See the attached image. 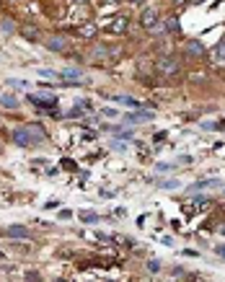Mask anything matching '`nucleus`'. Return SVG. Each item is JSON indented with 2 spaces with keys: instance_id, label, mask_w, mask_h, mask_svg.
<instances>
[{
  "instance_id": "obj_1",
  "label": "nucleus",
  "mask_w": 225,
  "mask_h": 282,
  "mask_svg": "<svg viewBox=\"0 0 225 282\" xmlns=\"http://www.w3.org/2000/svg\"><path fill=\"white\" fill-rule=\"evenodd\" d=\"M156 70L160 72V75L171 78V75H176V72L181 70V65H179V60H176V57H171V54H163V57H158Z\"/></svg>"
},
{
  "instance_id": "obj_2",
  "label": "nucleus",
  "mask_w": 225,
  "mask_h": 282,
  "mask_svg": "<svg viewBox=\"0 0 225 282\" xmlns=\"http://www.w3.org/2000/svg\"><path fill=\"white\" fill-rule=\"evenodd\" d=\"M29 101L31 104H37V109H52V106H57V96L55 94H47V91H42V94H34L29 96Z\"/></svg>"
},
{
  "instance_id": "obj_3",
  "label": "nucleus",
  "mask_w": 225,
  "mask_h": 282,
  "mask_svg": "<svg viewBox=\"0 0 225 282\" xmlns=\"http://www.w3.org/2000/svg\"><path fill=\"white\" fill-rule=\"evenodd\" d=\"M140 26H142V29H148V31L158 29V11H156V8H145V11L140 13Z\"/></svg>"
},
{
  "instance_id": "obj_4",
  "label": "nucleus",
  "mask_w": 225,
  "mask_h": 282,
  "mask_svg": "<svg viewBox=\"0 0 225 282\" xmlns=\"http://www.w3.org/2000/svg\"><path fill=\"white\" fill-rule=\"evenodd\" d=\"M13 142L19 145V148H31L34 138H31L29 127H16V130H13Z\"/></svg>"
},
{
  "instance_id": "obj_5",
  "label": "nucleus",
  "mask_w": 225,
  "mask_h": 282,
  "mask_svg": "<svg viewBox=\"0 0 225 282\" xmlns=\"http://www.w3.org/2000/svg\"><path fill=\"white\" fill-rule=\"evenodd\" d=\"M210 62H212L215 68H225V39L218 42V44L210 49Z\"/></svg>"
},
{
  "instance_id": "obj_6",
  "label": "nucleus",
  "mask_w": 225,
  "mask_h": 282,
  "mask_svg": "<svg viewBox=\"0 0 225 282\" xmlns=\"http://www.w3.org/2000/svg\"><path fill=\"white\" fill-rule=\"evenodd\" d=\"M5 235H8V238H13V241H29L31 238V231L29 228H26V225H11V228H5L3 231Z\"/></svg>"
},
{
  "instance_id": "obj_7",
  "label": "nucleus",
  "mask_w": 225,
  "mask_h": 282,
  "mask_svg": "<svg viewBox=\"0 0 225 282\" xmlns=\"http://www.w3.org/2000/svg\"><path fill=\"white\" fill-rule=\"evenodd\" d=\"M44 47H47L49 52H65V49H68V39H65L62 34H52Z\"/></svg>"
},
{
  "instance_id": "obj_8",
  "label": "nucleus",
  "mask_w": 225,
  "mask_h": 282,
  "mask_svg": "<svg viewBox=\"0 0 225 282\" xmlns=\"http://www.w3.org/2000/svg\"><path fill=\"white\" fill-rule=\"evenodd\" d=\"M127 24H130V21H127L124 16H116V18H112V21L104 26V29L109 31V34H124V31H127Z\"/></svg>"
},
{
  "instance_id": "obj_9",
  "label": "nucleus",
  "mask_w": 225,
  "mask_h": 282,
  "mask_svg": "<svg viewBox=\"0 0 225 282\" xmlns=\"http://www.w3.org/2000/svg\"><path fill=\"white\" fill-rule=\"evenodd\" d=\"M60 78L65 80V86H78L80 78H83V72H80L78 68H65V70L60 72Z\"/></svg>"
},
{
  "instance_id": "obj_10",
  "label": "nucleus",
  "mask_w": 225,
  "mask_h": 282,
  "mask_svg": "<svg viewBox=\"0 0 225 282\" xmlns=\"http://www.w3.org/2000/svg\"><path fill=\"white\" fill-rule=\"evenodd\" d=\"M184 52L189 54V57H204V44L200 39H189L184 44Z\"/></svg>"
},
{
  "instance_id": "obj_11",
  "label": "nucleus",
  "mask_w": 225,
  "mask_h": 282,
  "mask_svg": "<svg viewBox=\"0 0 225 282\" xmlns=\"http://www.w3.org/2000/svg\"><path fill=\"white\" fill-rule=\"evenodd\" d=\"M124 122H127V124H137V122H153V112H142V109H137L135 114H124Z\"/></svg>"
},
{
  "instance_id": "obj_12",
  "label": "nucleus",
  "mask_w": 225,
  "mask_h": 282,
  "mask_svg": "<svg viewBox=\"0 0 225 282\" xmlns=\"http://www.w3.org/2000/svg\"><path fill=\"white\" fill-rule=\"evenodd\" d=\"M207 205H210L207 199H189V202H184V205H181V210H186V215H194V212L204 210Z\"/></svg>"
},
{
  "instance_id": "obj_13",
  "label": "nucleus",
  "mask_w": 225,
  "mask_h": 282,
  "mask_svg": "<svg viewBox=\"0 0 225 282\" xmlns=\"http://www.w3.org/2000/svg\"><path fill=\"white\" fill-rule=\"evenodd\" d=\"M104 130L106 132H112V135H116V138H122V140H132V127H116V124H104Z\"/></svg>"
},
{
  "instance_id": "obj_14",
  "label": "nucleus",
  "mask_w": 225,
  "mask_h": 282,
  "mask_svg": "<svg viewBox=\"0 0 225 282\" xmlns=\"http://www.w3.org/2000/svg\"><path fill=\"white\" fill-rule=\"evenodd\" d=\"M19 31H21L23 39H29V42H39V29H37L34 24H23Z\"/></svg>"
},
{
  "instance_id": "obj_15",
  "label": "nucleus",
  "mask_w": 225,
  "mask_h": 282,
  "mask_svg": "<svg viewBox=\"0 0 225 282\" xmlns=\"http://www.w3.org/2000/svg\"><path fill=\"white\" fill-rule=\"evenodd\" d=\"M26 127H29L34 142H47V130H44L42 124H26Z\"/></svg>"
},
{
  "instance_id": "obj_16",
  "label": "nucleus",
  "mask_w": 225,
  "mask_h": 282,
  "mask_svg": "<svg viewBox=\"0 0 225 282\" xmlns=\"http://www.w3.org/2000/svg\"><path fill=\"white\" fill-rule=\"evenodd\" d=\"M210 187H220V179H202V181H197V184H192L189 189H192V192H200V189H210Z\"/></svg>"
},
{
  "instance_id": "obj_17",
  "label": "nucleus",
  "mask_w": 225,
  "mask_h": 282,
  "mask_svg": "<svg viewBox=\"0 0 225 282\" xmlns=\"http://www.w3.org/2000/svg\"><path fill=\"white\" fill-rule=\"evenodd\" d=\"M0 106L3 109H19V98L13 94H0Z\"/></svg>"
},
{
  "instance_id": "obj_18",
  "label": "nucleus",
  "mask_w": 225,
  "mask_h": 282,
  "mask_svg": "<svg viewBox=\"0 0 225 282\" xmlns=\"http://www.w3.org/2000/svg\"><path fill=\"white\" fill-rule=\"evenodd\" d=\"M78 36H83V39H93V36H96V24H83L78 29Z\"/></svg>"
},
{
  "instance_id": "obj_19",
  "label": "nucleus",
  "mask_w": 225,
  "mask_h": 282,
  "mask_svg": "<svg viewBox=\"0 0 225 282\" xmlns=\"http://www.w3.org/2000/svg\"><path fill=\"white\" fill-rule=\"evenodd\" d=\"M78 217H80L83 223H98V212H91V210H80Z\"/></svg>"
},
{
  "instance_id": "obj_20",
  "label": "nucleus",
  "mask_w": 225,
  "mask_h": 282,
  "mask_svg": "<svg viewBox=\"0 0 225 282\" xmlns=\"http://www.w3.org/2000/svg\"><path fill=\"white\" fill-rule=\"evenodd\" d=\"M163 31H171V34H174V31H179V18H176V16H171L168 21L163 24Z\"/></svg>"
},
{
  "instance_id": "obj_21",
  "label": "nucleus",
  "mask_w": 225,
  "mask_h": 282,
  "mask_svg": "<svg viewBox=\"0 0 225 282\" xmlns=\"http://www.w3.org/2000/svg\"><path fill=\"white\" fill-rule=\"evenodd\" d=\"M158 187L160 189H179V179H160Z\"/></svg>"
},
{
  "instance_id": "obj_22",
  "label": "nucleus",
  "mask_w": 225,
  "mask_h": 282,
  "mask_svg": "<svg viewBox=\"0 0 225 282\" xmlns=\"http://www.w3.org/2000/svg\"><path fill=\"white\" fill-rule=\"evenodd\" d=\"M116 101H119V104H124V106L140 109V101H135V98H130V96H116Z\"/></svg>"
},
{
  "instance_id": "obj_23",
  "label": "nucleus",
  "mask_w": 225,
  "mask_h": 282,
  "mask_svg": "<svg viewBox=\"0 0 225 282\" xmlns=\"http://www.w3.org/2000/svg\"><path fill=\"white\" fill-rule=\"evenodd\" d=\"M109 148H112L114 153H124V150H127V140H112Z\"/></svg>"
},
{
  "instance_id": "obj_24",
  "label": "nucleus",
  "mask_w": 225,
  "mask_h": 282,
  "mask_svg": "<svg viewBox=\"0 0 225 282\" xmlns=\"http://www.w3.org/2000/svg\"><path fill=\"white\" fill-rule=\"evenodd\" d=\"M0 29H3L5 34H13L16 31V24L11 21V18H5V21H0Z\"/></svg>"
},
{
  "instance_id": "obj_25",
  "label": "nucleus",
  "mask_w": 225,
  "mask_h": 282,
  "mask_svg": "<svg viewBox=\"0 0 225 282\" xmlns=\"http://www.w3.org/2000/svg\"><path fill=\"white\" fill-rule=\"evenodd\" d=\"M156 171L158 174H171V171H176V168H174V163H158Z\"/></svg>"
},
{
  "instance_id": "obj_26",
  "label": "nucleus",
  "mask_w": 225,
  "mask_h": 282,
  "mask_svg": "<svg viewBox=\"0 0 225 282\" xmlns=\"http://www.w3.org/2000/svg\"><path fill=\"white\" fill-rule=\"evenodd\" d=\"M171 277H176V280H186V277H192V275H189V269H181V267H176L174 272H171Z\"/></svg>"
},
{
  "instance_id": "obj_27",
  "label": "nucleus",
  "mask_w": 225,
  "mask_h": 282,
  "mask_svg": "<svg viewBox=\"0 0 225 282\" xmlns=\"http://www.w3.org/2000/svg\"><path fill=\"white\" fill-rule=\"evenodd\" d=\"M98 197H101V199H114L116 189H98Z\"/></svg>"
},
{
  "instance_id": "obj_28",
  "label": "nucleus",
  "mask_w": 225,
  "mask_h": 282,
  "mask_svg": "<svg viewBox=\"0 0 225 282\" xmlns=\"http://www.w3.org/2000/svg\"><path fill=\"white\" fill-rule=\"evenodd\" d=\"M145 269L150 272V275H156V272H160V261H156V259H150L148 264H145Z\"/></svg>"
},
{
  "instance_id": "obj_29",
  "label": "nucleus",
  "mask_w": 225,
  "mask_h": 282,
  "mask_svg": "<svg viewBox=\"0 0 225 282\" xmlns=\"http://www.w3.org/2000/svg\"><path fill=\"white\" fill-rule=\"evenodd\" d=\"M8 86H13V88H26L29 83H26V80H16V78H11V80H8Z\"/></svg>"
},
{
  "instance_id": "obj_30",
  "label": "nucleus",
  "mask_w": 225,
  "mask_h": 282,
  "mask_svg": "<svg viewBox=\"0 0 225 282\" xmlns=\"http://www.w3.org/2000/svg\"><path fill=\"white\" fill-rule=\"evenodd\" d=\"M215 254H218L220 259H225V243H218V246H215Z\"/></svg>"
},
{
  "instance_id": "obj_31",
  "label": "nucleus",
  "mask_w": 225,
  "mask_h": 282,
  "mask_svg": "<svg viewBox=\"0 0 225 282\" xmlns=\"http://www.w3.org/2000/svg\"><path fill=\"white\" fill-rule=\"evenodd\" d=\"M23 277H26V280H39V272H37V269H29Z\"/></svg>"
},
{
  "instance_id": "obj_32",
  "label": "nucleus",
  "mask_w": 225,
  "mask_h": 282,
  "mask_svg": "<svg viewBox=\"0 0 225 282\" xmlns=\"http://www.w3.org/2000/svg\"><path fill=\"white\" fill-rule=\"evenodd\" d=\"M39 75H42V78H60V75H55L52 70H39Z\"/></svg>"
},
{
  "instance_id": "obj_33",
  "label": "nucleus",
  "mask_w": 225,
  "mask_h": 282,
  "mask_svg": "<svg viewBox=\"0 0 225 282\" xmlns=\"http://www.w3.org/2000/svg\"><path fill=\"white\" fill-rule=\"evenodd\" d=\"M60 217L62 220H70V217H73V210H60Z\"/></svg>"
},
{
  "instance_id": "obj_34",
  "label": "nucleus",
  "mask_w": 225,
  "mask_h": 282,
  "mask_svg": "<svg viewBox=\"0 0 225 282\" xmlns=\"http://www.w3.org/2000/svg\"><path fill=\"white\" fill-rule=\"evenodd\" d=\"M116 217H127V207H116Z\"/></svg>"
},
{
  "instance_id": "obj_35",
  "label": "nucleus",
  "mask_w": 225,
  "mask_h": 282,
  "mask_svg": "<svg viewBox=\"0 0 225 282\" xmlns=\"http://www.w3.org/2000/svg\"><path fill=\"white\" fill-rule=\"evenodd\" d=\"M101 114H104V117H116L114 109H101Z\"/></svg>"
},
{
  "instance_id": "obj_36",
  "label": "nucleus",
  "mask_w": 225,
  "mask_h": 282,
  "mask_svg": "<svg viewBox=\"0 0 225 282\" xmlns=\"http://www.w3.org/2000/svg\"><path fill=\"white\" fill-rule=\"evenodd\" d=\"M186 257H200V251H194V249H184Z\"/></svg>"
},
{
  "instance_id": "obj_37",
  "label": "nucleus",
  "mask_w": 225,
  "mask_h": 282,
  "mask_svg": "<svg viewBox=\"0 0 225 282\" xmlns=\"http://www.w3.org/2000/svg\"><path fill=\"white\" fill-rule=\"evenodd\" d=\"M116 0H98V5H114Z\"/></svg>"
},
{
  "instance_id": "obj_38",
  "label": "nucleus",
  "mask_w": 225,
  "mask_h": 282,
  "mask_svg": "<svg viewBox=\"0 0 225 282\" xmlns=\"http://www.w3.org/2000/svg\"><path fill=\"white\" fill-rule=\"evenodd\" d=\"M215 130H220V132H223V130H225V119H223V122H218V124H215Z\"/></svg>"
},
{
  "instance_id": "obj_39",
  "label": "nucleus",
  "mask_w": 225,
  "mask_h": 282,
  "mask_svg": "<svg viewBox=\"0 0 225 282\" xmlns=\"http://www.w3.org/2000/svg\"><path fill=\"white\" fill-rule=\"evenodd\" d=\"M130 3H132V5H142L145 0H130Z\"/></svg>"
},
{
  "instance_id": "obj_40",
  "label": "nucleus",
  "mask_w": 225,
  "mask_h": 282,
  "mask_svg": "<svg viewBox=\"0 0 225 282\" xmlns=\"http://www.w3.org/2000/svg\"><path fill=\"white\" fill-rule=\"evenodd\" d=\"M73 3H88V0H73Z\"/></svg>"
},
{
  "instance_id": "obj_41",
  "label": "nucleus",
  "mask_w": 225,
  "mask_h": 282,
  "mask_svg": "<svg viewBox=\"0 0 225 282\" xmlns=\"http://www.w3.org/2000/svg\"><path fill=\"white\" fill-rule=\"evenodd\" d=\"M220 233H223V235H225V225H223V231H220Z\"/></svg>"
},
{
  "instance_id": "obj_42",
  "label": "nucleus",
  "mask_w": 225,
  "mask_h": 282,
  "mask_svg": "<svg viewBox=\"0 0 225 282\" xmlns=\"http://www.w3.org/2000/svg\"><path fill=\"white\" fill-rule=\"evenodd\" d=\"M0 153H3V145H0Z\"/></svg>"
},
{
  "instance_id": "obj_43",
  "label": "nucleus",
  "mask_w": 225,
  "mask_h": 282,
  "mask_svg": "<svg viewBox=\"0 0 225 282\" xmlns=\"http://www.w3.org/2000/svg\"><path fill=\"white\" fill-rule=\"evenodd\" d=\"M0 259H3V254H0Z\"/></svg>"
}]
</instances>
